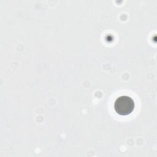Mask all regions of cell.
<instances>
[{"instance_id":"1","label":"cell","mask_w":157,"mask_h":157,"mask_svg":"<svg viewBox=\"0 0 157 157\" xmlns=\"http://www.w3.org/2000/svg\"><path fill=\"white\" fill-rule=\"evenodd\" d=\"M134 101L130 96L123 95L117 98L114 102V109L120 115H129L134 109Z\"/></svg>"}]
</instances>
